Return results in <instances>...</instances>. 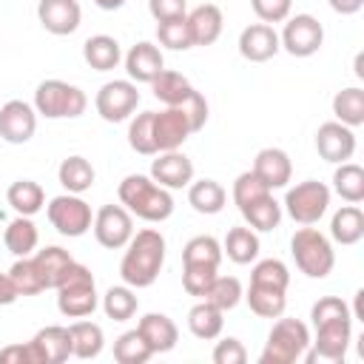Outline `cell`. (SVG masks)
<instances>
[{"label":"cell","mask_w":364,"mask_h":364,"mask_svg":"<svg viewBox=\"0 0 364 364\" xmlns=\"http://www.w3.org/2000/svg\"><path fill=\"white\" fill-rule=\"evenodd\" d=\"M0 364H34L28 344H9L0 350Z\"/></svg>","instance_id":"f5cc1de1"},{"label":"cell","mask_w":364,"mask_h":364,"mask_svg":"<svg viewBox=\"0 0 364 364\" xmlns=\"http://www.w3.org/2000/svg\"><path fill=\"white\" fill-rule=\"evenodd\" d=\"M151 119H154V111H142L131 119L128 125V145L142 154V156H151L156 154V145H154V134H151Z\"/></svg>","instance_id":"f6af8a7d"},{"label":"cell","mask_w":364,"mask_h":364,"mask_svg":"<svg viewBox=\"0 0 364 364\" xmlns=\"http://www.w3.org/2000/svg\"><path fill=\"white\" fill-rule=\"evenodd\" d=\"M54 290H57V310L63 316H68V318H85L100 304L94 276L80 262L68 264V270L63 273V279H60V284Z\"/></svg>","instance_id":"5b68a950"},{"label":"cell","mask_w":364,"mask_h":364,"mask_svg":"<svg viewBox=\"0 0 364 364\" xmlns=\"http://www.w3.org/2000/svg\"><path fill=\"white\" fill-rule=\"evenodd\" d=\"M316 151L327 162H336V165L347 162L355 154V134H353V128L341 125L338 119L321 122L318 131H316Z\"/></svg>","instance_id":"e0dca14e"},{"label":"cell","mask_w":364,"mask_h":364,"mask_svg":"<svg viewBox=\"0 0 364 364\" xmlns=\"http://www.w3.org/2000/svg\"><path fill=\"white\" fill-rule=\"evenodd\" d=\"M270 193V188L253 173V171H245V173H239L236 176V182H233V202H236V208L242 210V208H247L250 202H256V199H262V196H267Z\"/></svg>","instance_id":"bcb514c9"},{"label":"cell","mask_w":364,"mask_h":364,"mask_svg":"<svg viewBox=\"0 0 364 364\" xmlns=\"http://www.w3.org/2000/svg\"><path fill=\"white\" fill-rule=\"evenodd\" d=\"M247 361V350L239 338L228 336L213 347V364H245Z\"/></svg>","instance_id":"681fc988"},{"label":"cell","mask_w":364,"mask_h":364,"mask_svg":"<svg viewBox=\"0 0 364 364\" xmlns=\"http://www.w3.org/2000/svg\"><path fill=\"white\" fill-rule=\"evenodd\" d=\"M279 48H282V43L270 23H250L239 34V54L247 63H267L270 57L279 54Z\"/></svg>","instance_id":"d6986e66"},{"label":"cell","mask_w":364,"mask_h":364,"mask_svg":"<svg viewBox=\"0 0 364 364\" xmlns=\"http://www.w3.org/2000/svg\"><path fill=\"white\" fill-rule=\"evenodd\" d=\"M136 296L128 284H119V287H108L105 296H102V310L108 318L114 321H128L134 313H136Z\"/></svg>","instance_id":"60d3db41"},{"label":"cell","mask_w":364,"mask_h":364,"mask_svg":"<svg viewBox=\"0 0 364 364\" xmlns=\"http://www.w3.org/2000/svg\"><path fill=\"white\" fill-rule=\"evenodd\" d=\"M136 330H139V336L145 338V344L151 347L154 355L156 353H171L176 347V341H179V330L165 313H145L139 318Z\"/></svg>","instance_id":"603a6c76"},{"label":"cell","mask_w":364,"mask_h":364,"mask_svg":"<svg viewBox=\"0 0 364 364\" xmlns=\"http://www.w3.org/2000/svg\"><path fill=\"white\" fill-rule=\"evenodd\" d=\"M225 313L219 310V307H213L210 301H199V304H193L191 310H188V330L196 336V338H202V341H210V338H216L219 333H222V327H225V318H222Z\"/></svg>","instance_id":"4dcf8cb0"},{"label":"cell","mask_w":364,"mask_h":364,"mask_svg":"<svg viewBox=\"0 0 364 364\" xmlns=\"http://www.w3.org/2000/svg\"><path fill=\"white\" fill-rule=\"evenodd\" d=\"M330 236L338 245H355L364 236V213L358 205H344L333 213L330 222Z\"/></svg>","instance_id":"f1b7e54d"},{"label":"cell","mask_w":364,"mask_h":364,"mask_svg":"<svg viewBox=\"0 0 364 364\" xmlns=\"http://www.w3.org/2000/svg\"><path fill=\"white\" fill-rule=\"evenodd\" d=\"M242 282L236 279V276H213V282L208 284V290L202 293V299L205 301H210L213 307H219L222 313H228V310H233L239 301H242Z\"/></svg>","instance_id":"74e56055"},{"label":"cell","mask_w":364,"mask_h":364,"mask_svg":"<svg viewBox=\"0 0 364 364\" xmlns=\"http://www.w3.org/2000/svg\"><path fill=\"white\" fill-rule=\"evenodd\" d=\"M31 259H34V267H37L40 282H43L46 290H48V287H57L60 279H63V273H65L68 264L74 262L71 253L63 250V247H57V245H48V247H43V250H37Z\"/></svg>","instance_id":"484cf974"},{"label":"cell","mask_w":364,"mask_h":364,"mask_svg":"<svg viewBox=\"0 0 364 364\" xmlns=\"http://www.w3.org/2000/svg\"><path fill=\"white\" fill-rule=\"evenodd\" d=\"M85 91L63 80H43L34 91V111L46 119H74L85 114Z\"/></svg>","instance_id":"ba28073f"},{"label":"cell","mask_w":364,"mask_h":364,"mask_svg":"<svg viewBox=\"0 0 364 364\" xmlns=\"http://www.w3.org/2000/svg\"><path fill=\"white\" fill-rule=\"evenodd\" d=\"M250 6L262 23H284L290 17L293 0H250Z\"/></svg>","instance_id":"c3c4849f"},{"label":"cell","mask_w":364,"mask_h":364,"mask_svg":"<svg viewBox=\"0 0 364 364\" xmlns=\"http://www.w3.org/2000/svg\"><path fill=\"white\" fill-rule=\"evenodd\" d=\"M253 173L270 188H287L290 176H293V162L282 148H262L253 159Z\"/></svg>","instance_id":"44dd1931"},{"label":"cell","mask_w":364,"mask_h":364,"mask_svg":"<svg viewBox=\"0 0 364 364\" xmlns=\"http://www.w3.org/2000/svg\"><path fill=\"white\" fill-rule=\"evenodd\" d=\"M94 105H97V114L105 122H122L136 111L139 91H136V85L131 80H111L97 91Z\"/></svg>","instance_id":"7c38bea8"},{"label":"cell","mask_w":364,"mask_h":364,"mask_svg":"<svg viewBox=\"0 0 364 364\" xmlns=\"http://www.w3.org/2000/svg\"><path fill=\"white\" fill-rule=\"evenodd\" d=\"M82 57H85V63H88L94 71H111V68L119 65L122 48H119V43H117L114 37H108V34H94V37H88V40L82 43Z\"/></svg>","instance_id":"d4e9b609"},{"label":"cell","mask_w":364,"mask_h":364,"mask_svg":"<svg viewBox=\"0 0 364 364\" xmlns=\"http://www.w3.org/2000/svg\"><path fill=\"white\" fill-rule=\"evenodd\" d=\"M57 179H60V185H63L68 193H85V191L94 185L97 173H94V165H91L85 156H68V159L60 162Z\"/></svg>","instance_id":"f546056e"},{"label":"cell","mask_w":364,"mask_h":364,"mask_svg":"<svg viewBox=\"0 0 364 364\" xmlns=\"http://www.w3.org/2000/svg\"><path fill=\"white\" fill-rule=\"evenodd\" d=\"M68 333H71V355L88 361V358H97L102 353L105 336H102L100 324H94V321H74L68 327Z\"/></svg>","instance_id":"1f68e13d"},{"label":"cell","mask_w":364,"mask_h":364,"mask_svg":"<svg viewBox=\"0 0 364 364\" xmlns=\"http://www.w3.org/2000/svg\"><path fill=\"white\" fill-rule=\"evenodd\" d=\"M310 347V330L299 318H282L270 327L264 350L259 355L262 364H293L299 361Z\"/></svg>","instance_id":"52a82bcc"},{"label":"cell","mask_w":364,"mask_h":364,"mask_svg":"<svg viewBox=\"0 0 364 364\" xmlns=\"http://www.w3.org/2000/svg\"><path fill=\"white\" fill-rule=\"evenodd\" d=\"M188 202H191V208L196 213L213 216V213H219L225 208L228 193H225V188L216 179H199V182L188 185Z\"/></svg>","instance_id":"83f0119b"},{"label":"cell","mask_w":364,"mask_h":364,"mask_svg":"<svg viewBox=\"0 0 364 364\" xmlns=\"http://www.w3.org/2000/svg\"><path fill=\"white\" fill-rule=\"evenodd\" d=\"M333 191L344 202L358 205L364 199V168L355 162H338V168L333 173Z\"/></svg>","instance_id":"8d00e7d4"},{"label":"cell","mask_w":364,"mask_h":364,"mask_svg":"<svg viewBox=\"0 0 364 364\" xmlns=\"http://www.w3.org/2000/svg\"><path fill=\"white\" fill-rule=\"evenodd\" d=\"M151 179L168 191L188 188L193 182V162L179 151H162L159 159L151 162Z\"/></svg>","instance_id":"ffe728a7"},{"label":"cell","mask_w":364,"mask_h":364,"mask_svg":"<svg viewBox=\"0 0 364 364\" xmlns=\"http://www.w3.org/2000/svg\"><path fill=\"white\" fill-rule=\"evenodd\" d=\"M151 134H154L156 154H162V151H179V145L193 134V128L188 114L179 105H168L165 111H154Z\"/></svg>","instance_id":"5bb4252c"},{"label":"cell","mask_w":364,"mask_h":364,"mask_svg":"<svg viewBox=\"0 0 364 364\" xmlns=\"http://www.w3.org/2000/svg\"><path fill=\"white\" fill-rule=\"evenodd\" d=\"M151 88H154V97H156L159 102H165V105H182V102L193 94L191 80H188L185 74L168 71V68H162V71L151 80Z\"/></svg>","instance_id":"4316f807"},{"label":"cell","mask_w":364,"mask_h":364,"mask_svg":"<svg viewBox=\"0 0 364 364\" xmlns=\"http://www.w3.org/2000/svg\"><path fill=\"white\" fill-rule=\"evenodd\" d=\"M17 287H14V282H11V276L9 273H0V307H6V304H14L17 301Z\"/></svg>","instance_id":"db71d44e"},{"label":"cell","mask_w":364,"mask_h":364,"mask_svg":"<svg viewBox=\"0 0 364 364\" xmlns=\"http://www.w3.org/2000/svg\"><path fill=\"white\" fill-rule=\"evenodd\" d=\"M222 245L219 239L202 233V236H193L185 242L182 247V264H210V267H219L222 262Z\"/></svg>","instance_id":"ab89813d"},{"label":"cell","mask_w":364,"mask_h":364,"mask_svg":"<svg viewBox=\"0 0 364 364\" xmlns=\"http://www.w3.org/2000/svg\"><path fill=\"white\" fill-rule=\"evenodd\" d=\"M316 338L310 341L313 350L304 353L307 364L324 361V364H341L353 338V313L344 299L338 296H321L310 310Z\"/></svg>","instance_id":"6da1fadb"},{"label":"cell","mask_w":364,"mask_h":364,"mask_svg":"<svg viewBox=\"0 0 364 364\" xmlns=\"http://www.w3.org/2000/svg\"><path fill=\"white\" fill-rule=\"evenodd\" d=\"M279 43L290 57H313L324 43V26L313 14H296L284 23Z\"/></svg>","instance_id":"8fae6325"},{"label":"cell","mask_w":364,"mask_h":364,"mask_svg":"<svg viewBox=\"0 0 364 364\" xmlns=\"http://www.w3.org/2000/svg\"><path fill=\"white\" fill-rule=\"evenodd\" d=\"M46 216H48L51 228H54L60 236H68V239H77V236L88 233L91 225H94L91 205H88L85 199H80V193L54 196V199L46 205Z\"/></svg>","instance_id":"30bf717a"},{"label":"cell","mask_w":364,"mask_h":364,"mask_svg":"<svg viewBox=\"0 0 364 364\" xmlns=\"http://www.w3.org/2000/svg\"><path fill=\"white\" fill-rule=\"evenodd\" d=\"M333 114L341 125L347 128H358L364 125V88L358 85H350V88H341L336 97H333Z\"/></svg>","instance_id":"d590c367"},{"label":"cell","mask_w":364,"mask_h":364,"mask_svg":"<svg viewBox=\"0 0 364 364\" xmlns=\"http://www.w3.org/2000/svg\"><path fill=\"white\" fill-rule=\"evenodd\" d=\"M125 256L119 262V276L128 287H151L165 264V236L156 228H142L125 245Z\"/></svg>","instance_id":"7a4b0ae2"},{"label":"cell","mask_w":364,"mask_h":364,"mask_svg":"<svg viewBox=\"0 0 364 364\" xmlns=\"http://www.w3.org/2000/svg\"><path fill=\"white\" fill-rule=\"evenodd\" d=\"M3 242L6 247L20 259V256H31L37 242H40V233H37V225L31 222V216H17L9 222L6 233H3Z\"/></svg>","instance_id":"e575fe53"},{"label":"cell","mask_w":364,"mask_h":364,"mask_svg":"<svg viewBox=\"0 0 364 364\" xmlns=\"http://www.w3.org/2000/svg\"><path fill=\"white\" fill-rule=\"evenodd\" d=\"M222 253H228L230 262L236 264H250L259 256V236L253 228H230L225 242H222Z\"/></svg>","instance_id":"d6a6232c"},{"label":"cell","mask_w":364,"mask_h":364,"mask_svg":"<svg viewBox=\"0 0 364 364\" xmlns=\"http://www.w3.org/2000/svg\"><path fill=\"white\" fill-rule=\"evenodd\" d=\"M102 11H117V9H122L125 6V0H94Z\"/></svg>","instance_id":"9f6ffc18"},{"label":"cell","mask_w":364,"mask_h":364,"mask_svg":"<svg viewBox=\"0 0 364 364\" xmlns=\"http://www.w3.org/2000/svg\"><path fill=\"white\" fill-rule=\"evenodd\" d=\"M327 205H330V188L318 179H304L287 188L284 196V210L299 225H316L327 213Z\"/></svg>","instance_id":"9c48e42d"},{"label":"cell","mask_w":364,"mask_h":364,"mask_svg":"<svg viewBox=\"0 0 364 364\" xmlns=\"http://www.w3.org/2000/svg\"><path fill=\"white\" fill-rule=\"evenodd\" d=\"M162 68H165L162 51L148 40L131 46L125 54V71H128L131 82H151Z\"/></svg>","instance_id":"7402d4cb"},{"label":"cell","mask_w":364,"mask_h":364,"mask_svg":"<svg viewBox=\"0 0 364 364\" xmlns=\"http://www.w3.org/2000/svg\"><path fill=\"white\" fill-rule=\"evenodd\" d=\"M290 253L296 259V267L310 276V279H324L330 276L333 264H336V253H333V245L330 239L318 230V228H299L290 239Z\"/></svg>","instance_id":"8992f818"},{"label":"cell","mask_w":364,"mask_h":364,"mask_svg":"<svg viewBox=\"0 0 364 364\" xmlns=\"http://www.w3.org/2000/svg\"><path fill=\"white\" fill-rule=\"evenodd\" d=\"M239 213L245 216V222H247L253 230H273V228H279V222H282V205L273 199V193H267V196L250 202V205L242 208Z\"/></svg>","instance_id":"f35d334b"},{"label":"cell","mask_w":364,"mask_h":364,"mask_svg":"<svg viewBox=\"0 0 364 364\" xmlns=\"http://www.w3.org/2000/svg\"><path fill=\"white\" fill-rule=\"evenodd\" d=\"M287 284L290 273L282 259H262L256 262L250 273V287H247V304L256 316L262 318H279L287 304Z\"/></svg>","instance_id":"3957f363"},{"label":"cell","mask_w":364,"mask_h":364,"mask_svg":"<svg viewBox=\"0 0 364 364\" xmlns=\"http://www.w3.org/2000/svg\"><path fill=\"white\" fill-rule=\"evenodd\" d=\"M37 17H40V26L48 34L65 37V34H74L80 28L82 11H80L77 0H40L37 3Z\"/></svg>","instance_id":"ac0fdd59"},{"label":"cell","mask_w":364,"mask_h":364,"mask_svg":"<svg viewBox=\"0 0 364 364\" xmlns=\"http://www.w3.org/2000/svg\"><path fill=\"white\" fill-rule=\"evenodd\" d=\"M151 347L145 344V338L139 336V330H125L117 341H114V358L119 364H145L151 358Z\"/></svg>","instance_id":"b9f144b4"},{"label":"cell","mask_w":364,"mask_h":364,"mask_svg":"<svg viewBox=\"0 0 364 364\" xmlns=\"http://www.w3.org/2000/svg\"><path fill=\"white\" fill-rule=\"evenodd\" d=\"M185 17H188V31H191V43L193 46H213L219 40L222 26H225V17H222L219 6L202 3Z\"/></svg>","instance_id":"cb8c5ba5"},{"label":"cell","mask_w":364,"mask_h":364,"mask_svg":"<svg viewBox=\"0 0 364 364\" xmlns=\"http://www.w3.org/2000/svg\"><path fill=\"white\" fill-rule=\"evenodd\" d=\"M219 267H210V264H182V287L188 296H199L208 290V284L213 282Z\"/></svg>","instance_id":"7dc6e473"},{"label":"cell","mask_w":364,"mask_h":364,"mask_svg":"<svg viewBox=\"0 0 364 364\" xmlns=\"http://www.w3.org/2000/svg\"><path fill=\"white\" fill-rule=\"evenodd\" d=\"M94 236L102 247L119 250L134 236V219L122 205H102L94 216Z\"/></svg>","instance_id":"4fadbf2b"},{"label":"cell","mask_w":364,"mask_h":364,"mask_svg":"<svg viewBox=\"0 0 364 364\" xmlns=\"http://www.w3.org/2000/svg\"><path fill=\"white\" fill-rule=\"evenodd\" d=\"M28 350L34 364H63L71 355V333L68 327H60V324L43 327L28 341Z\"/></svg>","instance_id":"2e32d148"},{"label":"cell","mask_w":364,"mask_h":364,"mask_svg":"<svg viewBox=\"0 0 364 364\" xmlns=\"http://www.w3.org/2000/svg\"><path fill=\"white\" fill-rule=\"evenodd\" d=\"M185 114H188V119H191V128H193V134L196 131H202L205 128V122H208V100L193 88V94L179 105Z\"/></svg>","instance_id":"f907efd6"},{"label":"cell","mask_w":364,"mask_h":364,"mask_svg":"<svg viewBox=\"0 0 364 364\" xmlns=\"http://www.w3.org/2000/svg\"><path fill=\"white\" fill-rule=\"evenodd\" d=\"M156 37H159V46H165L171 51H185L193 46L191 31H188V17H173V20L156 23Z\"/></svg>","instance_id":"ee69618b"},{"label":"cell","mask_w":364,"mask_h":364,"mask_svg":"<svg viewBox=\"0 0 364 364\" xmlns=\"http://www.w3.org/2000/svg\"><path fill=\"white\" fill-rule=\"evenodd\" d=\"M327 3H330V9L336 14H355L364 6V0H327Z\"/></svg>","instance_id":"11a10c76"},{"label":"cell","mask_w":364,"mask_h":364,"mask_svg":"<svg viewBox=\"0 0 364 364\" xmlns=\"http://www.w3.org/2000/svg\"><path fill=\"white\" fill-rule=\"evenodd\" d=\"M148 11L156 23L162 20H173V17H185L188 14V0H148Z\"/></svg>","instance_id":"816d5d0a"},{"label":"cell","mask_w":364,"mask_h":364,"mask_svg":"<svg viewBox=\"0 0 364 364\" xmlns=\"http://www.w3.org/2000/svg\"><path fill=\"white\" fill-rule=\"evenodd\" d=\"M6 199H9V205L20 216H34L46 205V193H43V188L34 179H17V182H11L9 191H6Z\"/></svg>","instance_id":"836d02e7"},{"label":"cell","mask_w":364,"mask_h":364,"mask_svg":"<svg viewBox=\"0 0 364 364\" xmlns=\"http://www.w3.org/2000/svg\"><path fill=\"white\" fill-rule=\"evenodd\" d=\"M117 196L131 216H139L145 222H165L173 213V196L168 193V188L142 173H128L119 182Z\"/></svg>","instance_id":"277c9868"},{"label":"cell","mask_w":364,"mask_h":364,"mask_svg":"<svg viewBox=\"0 0 364 364\" xmlns=\"http://www.w3.org/2000/svg\"><path fill=\"white\" fill-rule=\"evenodd\" d=\"M37 131V111L23 100H9L0 105V136L9 145H23Z\"/></svg>","instance_id":"9a60e30c"},{"label":"cell","mask_w":364,"mask_h":364,"mask_svg":"<svg viewBox=\"0 0 364 364\" xmlns=\"http://www.w3.org/2000/svg\"><path fill=\"white\" fill-rule=\"evenodd\" d=\"M9 276H11V282H14V287H17L20 296H37V293L46 290L43 282H40V273H37L31 256H20V259L11 264Z\"/></svg>","instance_id":"7bdbcfd3"}]
</instances>
